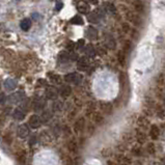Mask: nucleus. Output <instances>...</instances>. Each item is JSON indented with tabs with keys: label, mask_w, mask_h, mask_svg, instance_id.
Here are the masks:
<instances>
[{
	"label": "nucleus",
	"mask_w": 165,
	"mask_h": 165,
	"mask_svg": "<svg viewBox=\"0 0 165 165\" xmlns=\"http://www.w3.org/2000/svg\"><path fill=\"white\" fill-rule=\"evenodd\" d=\"M126 19H127L130 23L133 24L135 28L140 27V26H142V24H143V21H142L140 16L137 14H134V12L131 11H128L127 12H126Z\"/></svg>",
	"instance_id": "f257e3e1"
},
{
	"label": "nucleus",
	"mask_w": 165,
	"mask_h": 165,
	"mask_svg": "<svg viewBox=\"0 0 165 165\" xmlns=\"http://www.w3.org/2000/svg\"><path fill=\"white\" fill-rule=\"evenodd\" d=\"M63 79H64V81L68 82V83L79 84L80 82L82 81L83 76L81 75V74L74 72V73H69V74H67V75H64Z\"/></svg>",
	"instance_id": "f03ea898"
},
{
	"label": "nucleus",
	"mask_w": 165,
	"mask_h": 165,
	"mask_svg": "<svg viewBox=\"0 0 165 165\" xmlns=\"http://www.w3.org/2000/svg\"><path fill=\"white\" fill-rule=\"evenodd\" d=\"M100 109H101V113L103 115H111L113 113V104L108 101H100L99 102Z\"/></svg>",
	"instance_id": "7ed1b4c3"
},
{
	"label": "nucleus",
	"mask_w": 165,
	"mask_h": 165,
	"mask_svg": "<svg viewBox=\"0 0 165 165\" xmlns=\"http://www.w3.org/2000/svg\"><path fill=\"white\" fill-rule=\"evenodd\" d=\"M86 126V119L84 116H80L75 121L73 125V131L75 132L76 134H79L80 132H82L84 130Z\"/></svg>",
	"instance_id": "20e7f679"
},
{
	"label": "nucleus",
	"mask_w": 165,
	"mask_h": 165,
	"mask_svg": "<svg viewBox=\"0 0 165 165\" xmlns=\"http://www.w3.org/2000/svg\"><path fill=\"white\" fill-rule=\"evenodd\" d=\"M16 160L17 162L21 165H25L27 161V152L24 150V148H19V150L16 152L15 154Z\"/></svg>",
	"instance_id": "39448f33"
},
{
	"label": "nucleus",
	"mask_w": 165,
	"mask_h": 165,
	"mask_svg": "<svg viewBox=\"0 0 165 165\" xmlns=\"http://www.w3.org/2000/svg\"><path fill=\"white\" fill-rule=\"evenodd\" d=\"M67 148L68 151L70 152L71 154H77L78 153V148H79V144L78 141L76 140V138H71L67 143Z\"/></svg>",
	"instance_id": "423d86ee"
},
{
	"label": "nucleus",
	"mask_w": 165,
	"mask_h": 165,
	"mask_svg": "<svg viewBox=\"0 0 165 165\" xmlns=\"http://www.w3.org/2000/svg\"><path fill=\"white\" fill-rule=\"evenodd\" d=\"M103 17V12L100 11V9H96L95 12H90L89 16L87 17L88 21L92 24H97L99 23V21L101 20V18Z\"/></svg>",
	"instance_id": "0eeeda50"
},
{
	"label": "nucleus",
	"mask_w": 165,
	"mask_h": 165,
	"mask_svg": "<svg viewBox=\"0 0 165 165\" xmlns=\"http://www.w3.org/2000/svg\"><path fill=\"white\" fill-rule=\"evenodd\" d=\"M28 125L29 127L32 128V129H38L42 126V122H41V118L40 115L38 114H33L29 118V121H28Z\"/></svg>",
	"instance_id": "6e6552de"
},
{
	"label": "nucleus",
	"mask_w": 165,
	"mask_h": 165,
	"mask_svg": "<svg viewBox=\"0 0 165 165\" xmlns=\"http://www.w3.org/2000/svg\"><path fill=\"white\" fill-rule=\"evenodd\" d=\"M137 125L140 130H147L150 127V119L148 118H145L144 115H139L138 118H137Z\"/></svg>",
	"instance_id": "1a4fd4ad"
},
{
	"label": "nucleus",
	"mask_w": 165,
	"mask_h": 165,
	"mask_svg": "<svg viewBox=\"0 0 165 165\" xmlns=\"http://www.w3.org/2000/svg\"><path fill=\"white\" fill-rule=\"evenodd\" d=\"M115 160L121 165H133V161L130 157L126 156L124 154H118L115 156Z\"/></svg>",
	"instance_id": "9d476101"
},
{
	"label": "nucleus",
	"mask_w": 165,
	"mask_h": 165,
	"mask_svg": "<svg viewBox=\"0 0 165 165\" xmlns=\"http://www.w3.org/2000/svg\"><path fill=\"white\" fill-rule=\"evenodd\" d=\"M97 111V104L95 102L90 101L86 104L85 108H84V113L87 118H92V115Z\"/></svg>",
	"instance_id": "9b49d317"
},
{
	"label": "nucleus",
	"mask_w": 165,
	"mask_h": 165,
	"mask_svg": "<svg viewBox=\"0 0 165 165\" xmlns=\"http://www.w3.org/2000/svg\"><path fill=\"white\" fill-rule=\"evenodd\" d=\"M150 136L152 140H158L160 137V128L156 124L151 125L150 127Z\"/></svg>",
	"instance_id": "f8f14e48"
},
{
	"label": "nucleus",
	"mask_w": 165,
	"mask_h": 165,
	"mask_svg": "<svg viewBox=\"0 0 165 165\" xmlns=\"http://www.w3.org/2000/svg\"><path fill=\"white\" fill-rule=\"evenodd\" d=\"M29 128L26 124H22L18 127V130H17V135L20 138H26L28 135H29Z\"/></svg>",
	"instance_id": "ddd939ff"
},
{
	"label": "nucleus",
	"mask_w": 165,
	"mask_h": 165,
	"mask_svg": "<svg viewBox=\"0 0 165 165\" xmlns=\"http://www.w3.org/2000/svg\"><path fill=\"white\" fill-rule=\"evenodd\" d=\"M58 95H60L61 98L68 99L71 95H72V87L70 85H68V84H64V85L60 87L59 92H58Z\"/></svg>",
	"instance_id": "4468645a"
},
{
	"label": "nucleus",
	"mask_w": 165,
	"mask_h": 165,
	"mask_svg": "<svg viewBox=\"0 0 165 165\" xmlns=\"http://www.w3.org/2000/svg\"><path fill=\"white\" fill-rule=\"evenodd\" d=\"M45 96L48 100H52V101H56L58 98V90L55 87H49L46 89Z\"/></svg>",
	"instance_id": "2eb2a0df"
},
{
	"label": "nucleus",
	"mask_w": 165,
	"mask_h": 165,
	"mask_svg": "<svg viewBox=\"0 0 165 165\" xmlns=\"http://www.w3.org/2000/svg\"><path fill=\"white\" fill-rule=\"evenodd\" d=\"M147 134L140 129H136L135 130V139L137 140L139 144H144L147 142Z\"/></svg>",
	"instance_id": "dca6fc26"
},
{
	"label": "nucleus",
	"mask_w": 165,
	"mask_h": 165,
	"mask_svg": "<svg viewBox=\"0 0 165 165\" xmlns=\"http://www.w3.org/2000/svg\"><path fill=\"white\" fill-rule=\"evenodd\" d=\"M92 119L93 124H96L98 126H101L105 122V116L103 115L101 112H98V111H96L92 115Z\"/></svg>",
	"instance_id": "f3484780"
},
{
	"label": "nucleus",
	"mask_w": 165,
	"mask_h": 165,
	"mask_svg": "<svg viewBox=\"0 0 165 165\" xmlns=\"http://www.w3.org/2000/svg\"><path fill=\"white\" fill-rule=\"evenodd\" d=\"M89 67V63H88V60H87L86 57H80L78 58V61H77V68H78L79 71H82V72H84V71H86L87 69H88Z\"/></svg>",
	"instance_id": "a211bd4d"
},
{
	"label": "nucleus",
	"mask_w": 165,
	"mask_h": 165,
	"mask_svg": "<svg viewBox=\"0 0 165 165\" xmlns=\"http://www.w3.org/2000/svg\"><path fill=\"white\" fill-rule=\"evenodd\" d=\"M46 105V103L43 101V99L42 98H35L33 100V103H32V108L35 111H38V110H42L44 107L43 106Z\"/></svg>",
	"instance_id": "6ab92c4d"
},
{
	"label": "nucleus",
	"mask_w": 165,
	"mask_h": 165,
	"mask_svg": "<svg viewBox=\"0 0 165 165\" xmlns=\"http://www.w3.org/2000/svg\"><path fill=\"white\" fill-rule=\"evenodd\" d=\"M40 118H41L42 124H46V122H50L51 118H52V112H51L50 110H44Z\"/></svg>",
	"instance_id": "aec40b11"
},
{
	"label": "nucleus",
	"mask_w": 165,
	"mask_h": 165,
	"mask_svg": "<svg viewBox=\"0 0 165 165\" xmlns=\"http://www.w3.org/2000/svg\"><path fill=\"white\" fill-rule=\"evenodd\" d=\"M86 37L92 41L97 40V38H98V31H97V29L95 27H92V26H89L88 28H87Z\"/></svg>",
	"instance_id": "412c9836"
},
{
	"label": "nucleus",
	"mask_w": 165,
	"mask_h": 165,
	"mask_svg": "<svg viewBox=\"0 0 165 165\" xmlns=\"http://www.w3.org/2000/svg\"><path fill=\"white\" fill-rule=\"evenodd\" d=\"M14 118L17 121H22L25 118V110L22 107H18L17 109H15L14 111Z\"/></svg>",
	"instance_id": "4be33fe9"
},
{
	"label": "nucleus",
	"mask_w": 165,
	"mask_h": 165,
	"mask_svg": "<svg viewBox=\"0 0 165 165\" xmlns=\"http://www.w3.org/2000/svg\"><path fill=\"white\" fill-rule=\"evenodd\" d=\"M116 59H118V62L121 64L122 67L126 66V59H127V55H126L122 50H118V54H116Z\"/></svg>",
	"instance_id": "5701e85b"
},
{
	"label": "nucleus",
	"mask_w": 165,
	"mask_h": 165,
	"mask_svg": "<svg viewBox=\"0 0 165 165\" xmlns=\"http://www.w3.org/2000/svg\"><path fill=\"white\" fill-rule=\"evenodd\" d=\"M77 9H78V12H80V14L86 15L89 12V5L87 4L86 2H80V3H78Z\"/></svg>",
	"instance_id": "b1692460"
},
{
	"label": "nucleus",
	"mask_w": 165,
	"mask_h": 165,
	"mask_svg": "<svg viewBox=\"0 0 165 165\" xmlns=\"http://www.w3.org/2000/svg\"><path fill=\"white\" fill-rule=\"evenodd\" d=\"M144 104H145V107L153 109V108H155V106L157 105V102L155 101V99H153L152 97L145 96L144 97Z\"/></svg>",
	"instance_id": "393cba45"
},
{
	"label": "nucleus",
	"mask_w": 165,
	"mask_h": 165,
	"mask_svg": "<svg viewBox=\"0 0 165 165\" xmlns=\"http://www.w3.org/2000/svg\"><path fill=\"white\" fill-rule=\"evenodd\" d=\"M132 48H133V43H132V41L126 40L124 42V46H122V52L127 55L132 51Z\"/></svg>",
	"instance_id": "a878e982"
},
{
	"label": "nucleus",
	"mask_w": 165,
	"mask_h": 165,
	"mask_svg": "<svg viewBox=\"0 0 165 165\" xmlns=\"http://www.w3.org/2000/svg\"><path fill=\"white\" fill-rule=\"evenodd\" d=\"M20 26L22 28V30H24V31L29 30V29H30V27H31V21H30V19H28V18L23 19V20L21 21Z\"/></svg>",
	"instance_id": "bb28decb"
},
{
	"label": "nucleus",
	"mask_w": 165,
	"mask_h": 165,
	"mask_svg": "<svg viewBox=\"0 0 165 165\" xmlns=\"http://www.w3.org/2000/svg\"><path fill=\"white\" fill-rule=\"evenodd\" d=\"M133 5H134V9H135V12H137V15L138 14H141V12H144V3H142L141 1H135L133 2Z\"/></svg>",
	"instance_id": "cd10ccee"
},
{
	"label": "nucleus",
	"mask_w": 165,
	"mask_h": 165,
	"mask_svg": "<svg viewBox=\"0 0 165 165\" xmlns=\"http://www.w3.org/2000/svg\"><path fill=\"white\" fill-rule=\"evenodd\" d=\"M85 54H86L87 57H90V58H93L96 56V54H97L96 50H95V48H93V46L92 44H89V45H87V46H86Z\"/></svg>",
	"instance_id": "c85d7f7f"
},
{
	"label": "nucleus",
	"mask_w": 165,
	"mask_h": 165,
	"mask_svg": "<svg viewBox=\"0 0 165 165\" xmlns=\"http://www.w3.org/2000/svg\"><path fill=\"white\" fill-rule=\"evenodd\" d=\"M129 33L131 35V40H133L134 42H137L139 40V38H140V32L138 31L137 28H131Z\"/></svg>",
	"instance_id": "c756f323"
},
{
	"label": "nucleus",
	"mask_w": 165,
	"mask_h": 165,
	"mask_svg": "<svg viewBox=\"0 0 165 165\" xmlns=\"http://www.w3.org/2000/svg\"><path fill=\"white\" fill-rule=\"evenodd\" d=\"M156 108V113H157V116L161 119L164 118V115H165V111H164V107L163 105H160V104H157L155 106Z\"/></svg>",
	"instance_id": "7c9ffc66"
},
{
	"label": "nucleus",
	"mask_w": 165,
	"mask_h": 165,
	"mask_svg": "<svg viewBox=\"0 0 165 165\" xmlns=\"http://www.w3.org/2000/svg\"><path fill=\"white\" fill-rule=\"evenodd\" d=\"M58 60L60 61V62H68V61L70 60V55L66 51H61L58 55Z\"/></svg>",
	"instance_id": "2f4dec72"
},
{
	"label": "nucleus",
	"mask_w": 165,
	"mask_h": 165,
	"mask_svg": "<svg viewBox=\"0 0 165 165\" xmlns=\"http://www.w3.org/2000/svg\"><path fill=\"white\" fill-rule=\"evenodd\" d=\"M62 107H63V103L61 102V101H58V100H56L54 103H53V105H52V110L54 112H59L62 110Z\"/></svg>",
	"instance_id": "473e14b6"
},
{
	"label": "nucleus",
	"mask_w": 165,
	"mask_h": 165,
	"mask_svg": "<svg viewBox=\"0 0 165 165\" xmlns=\"http://www.w3.org/2000/svg\"><path fill=\"white\" fill-rule=\"evenodd\" d=\"M48 77H49V79L52 82H54V83H60L61 77L59 75H57V74H55V73H48Z\"/></svg>",
	"instance_id": "72a5a7b5"
},
{
	"label": "nucleus",
	"mask_w": 165,
	"mask_h": 165,
	"mask_svg": "<svg viewBox=\"0 0 165 165\" xmlns=\"http://www.w3.org/2000/svg\"><path fill=\"white\" fill-rule=\"evenodd\" d=\"M70 22L74 25H83V19L81 16H75L70 20Z\"/></svg>",
	"instance_id": "f704fd0d"
},
{
	"label": "nucleus",
	"mask_w": 165,
	"mask_h": 165,
	"mask_svg": "<svg viewBox=\"0 0 165 165\" xmlns=\"http://www.w3.org/2000/svg\"><path fill=\"white\" fill-rule=\"evenodd\" d=\"M106 5H107V11L109 14H112V15H115L116 14V6L113 4L112 2H106Z\"/></svg>",
	"instance_id": "c9c22d12"
},
{
	"label": "nucleus",
	"mask_w": 165,
	"mask_h": 165,
	"mask_svg": "<svg viewBox=\"0 0 165 165\" xmlns=\"http://www.w3.org/2000/svg\"><path fill=\"white\" fill-rule=\"evenodd\" d=\"M2 140L4 141L6 144H8V145H9V144H12V140H14V139H12V134L8 132V133H5V134L2 136Z\"/></svg>",
	"instance_id": "e433bc0d"
},
{
	"label": "nucleus",
	"mask_w": 165,
	"mask_h": 165,
	"mask_svg": "<svg viewBox=\"0 0 165 165\" xmlns=\"http://www.w3.org/2000/svg\"><path fill=\"white\" fill-rule=\"evenodd\" d=\"M147 151L150 155H155L156 154V145L154 144V142H150L147 145Z\"/></svg>",
	"instance_id": "4c0bfd02"
},
{
	"label": "nucleus",
	"mask_w": 165,
	"mask_h": 165,
	"mask_svg": "<svg viewBox=\"0 0 165 165\" xmlns=\"http://www.w3.org/2000/svg\"><path fill=\"white\" fill-rule=\"evenodd\" d=\"M126 74L124 72H121L119 73V76H118V80H119V85H121V88H124L125 84H126Z\"/></svg>",
	"instance_id": "58836bf2"
},
{
	"label": "nucleus",
	"mask_w": 165,
	"mask_h": 165,
	"mask_svg": "<svg viewBox=\"0 0 165 165\" xmlns=\"http://www.w3.org/2000/svg\"><path fill=\"white\" fill-rule=\"evenodd\" d=\"M132 154L134 155V156H141L142 155V148L141 147H139V145H135V147H133V148H132Z\"/></svg>",
	"instance_id": "ea45409f"
},
{
	"label": "nucleus",
	"mask_w": 165,
	"mask_h": 165,
	"mask_svg": "<svg viewBox=\"0 0 165 165\" xmlns=\"http://www.w3.org/2000/svg\"><path fill=\"white\" fill-rule=\"evenodd\" d=\"M156 95H157V98L161 100V101H164V90L162 87H158L157 92H156Z\"/></svg>",
	"instance_id": "a19ab883"
},
{
	"label": "nucleus",
	"mask_w": 165,
	"mask_h": 165,
	"mask_svg": "<svg viewBox=\"0 0 165 165\" xmlns=\"http://www.w3.org/2000/svg\"><path fill=\"white\" fill-rule=\"evenodd\" d=\"M143 115L145 116V118H152V116L154 115V111H153V109H150V108H148V107H145L143 109Z\"/></svg>",
	"instance_id": "79ce46f5"
},
{
	"label": "nucleus",
	"mask_w": 165,
	"mask_h": 165,
	"mask_svg": "<svg viewBox=\"0 0 165 165\" xmlns=\"http://www.w3.org/2000/svg\"><path fill=\"white\" fill-rule=\"evenodd\" d=\"M130 30H131V26H130V24H129V23H126V22H125V23L122 24V31L124 32L125 34L129 33Z\"/></svg>",
	"instance_id": "37998d69"
},
{
	"label": "nucleus",
	"mask_w": 165,
	"mask_h": 165,
	"mask_svg": "<svg viewBox=\"0 0 165 165\" xmlns=\"http://www.w3.org/2000/svg\"><path fill=\"white\" fill-rule=\"evenodd\" d=\"M66 49L68 51H70V52H73L74 49H75V43L72 42V41H69L66 45Z\"/></svg>",
	"instance_id": "c03bdc74"
},
{
	"label": "nucleus",
	"mask_w": 165,
	"mask_h": 165,
	"mask_svg": "<svg viewBox=\"0 0 165 165\" xmlns=\"http://www.w3.org/2000/svg\"><path fill=\"white\" fill-rule=\"evenodd\" d=\"M157 83H158V85H159V87L160 86L162 87L164 85V74L163 73L159 74V76H158V78H157Z\"/></svg>",
	"instance_id": "a18cd8bd"
},
{
	"label": "nucleus",
	"mask_w": 165,
	"mask_h": 165,
	"mask_svg": "<svg viewBox=\"0 0 165 165\" xmlns=\"http://www.w3.org/2000/svg\"><path fill=\"white\" fill-rule=\"evenodd\" d=\"M101 154H102L104 157H110V156H112V152H111V150H110V148H103V151L101 152Z\"/></svg>",
	"instance_id": "49530a36"
},
{
	"label": "nucleus",
	"mask_w": 165,
	"mask_h": 165,
	"mask_svg": "<svg viewBox=\"0 0 165 165\" xmlns=\"http://www.w3.org/2000/svg\"><path fill=\"white\" fill-rule=\"evenodd\" d=\"M84 45H85L84 40H79L78 42H77V44H75V49L81 50L82 48H84Z\"/></svg>",
	"instance_id": "de8ad7c7"
},
{
	"label": "nucleus",
	"mask_w": 165,
	"mask_h": 165,
	"mask_svg": "<svg viewBox=\"0 0 165 165\" xmlns=\"http://www.w3.org/2000/svg\"><path fill=\"white\" fill-rule=\"evenodd\" d=\"M77 112H78V110H77L76 108H74L72 111L69 113V115H68V119H69V121H73L74 118H75L77 114Z\"/></svg>",
	"instance_id": "09e8293b"
},
{
	"label": "nucleus",
	"mask_w": 165,
	"mask_h": 165,
	"mask_svg": "<svg viewBox=\"0 0 165 165\" xmlns=\"http://www.w3.org/2000/svg\"><path fill=\"white\" fill-rule=\"evenodd\" d=\"M116 150L119 152V154H124L126 151H127V147H126V144L122 143V144H118V147H116Z\"/></svg>",
	"instance_id": "8fccbe9b"
},
{
	"label": "nucleus",
	"mask_w": 165,
	"mask_h": 165,
	"mask_svg": "<svg viewBox=\"0 0 165 165\" xmlns=\"http://www.w3.org/2000/svg\"><path fill=\"white\" fill-rule=\"evenodd\" d=\"M64 161H66V165H76L75 160L72 159V157H70V156H66Z\"/></svg>",
	"instance_id": "3c124183"
},
{
	"label": "nucleus",
	"mask_w": 165,
	"mask_h": 165,
	"mask_svg": "<svg viewBox=\"0 0 165 165\" xmlns=\"http://www.w3.org/2000/svg\"><path fill=\"white\" fill-rule=\"evenodd\" d=\"M122 139L127 142H130L132 139H133V135H132L131 133H126V134H124V136H122Z\"/></svg>",
	"instance_id": "603ef678"
},
{
	"label": "nucleus",
	"mask_w": 165,
	"mask_h": 165,
	"mask_svg": "<svg viewBox=\"0 0 165 165\" xmlns=\"http://www.w3.org/2000/svg\"><path fill=\"white\" fill-rule=\"evenodd\" d=\"M95 130H96L95 126H93L92 124H89L88 127H87V131H88V134L89 135H92L93 133H95Z\"/></svg>",
	"instance_id": "864d4df0"
},
{
	"label": "nucleus",
	"mask_w": 165,
	"mask_h": 165,
	"mask_svg": "<svg viewBox=\"0 0 165 165\" xmlns=\"http://www.w3.org/2000/svg\"><path fill=\"white\" fill-rule=\"evenodd\" d=\"M5 119H6V114L4 112H2L1 114H0V126H2L3 124H4Z\"/></svg>",
	"instance_id": "5fc2aeb1"
},
{
	"label": "nucleus",
	"mask_w": 165,
	"mask_h": 165,
	"mask_svg": "<svg viewBox=\"0 0 165 165\" xmlns=\"http://www.w3.org/2000/svg\"><path fill=\"white\" fill-rule=\"evenodd\" d=\"M5 101H6V97H5V95L4 93H0V104L1 105H3L5 103Z\"/></svg>",
	"instance_id": "6e6d98bb"
},
{
	"label": "nucleus",
	"mask_w": 165,
	"mask_h": 165,
	"mask_svg": "<svg viewBox=\"0 0 165 165\" xmlns=\"http://www.w3.org/2000/svg\"><path fill=\"white\" fill-rule=\"evenodd\" d=\"M74 102H75V104H76V107H78V108L82 107V102L80 101L78 98H75V99H74Z\"/></svg>",
	"instance_id": "4d7b16f0"
},
{
	"label": "nucleus",
	"mask_w": 165,
	"mask_h": 165,
	"mask_svg": "<svg viewBox=\"0 0 165 165\" xmlns=\"http://www.w3.org/2000/svg\"><path fill=\"white\" fill-rule=\"evenodd\" d=\"M99 54L100 55H105L106 53H107V51H106V50H103V48H99Z\"/></svg>",
	"instance_id": "13d9d810"
},
{
	"label": "nucleus",
	"mask_w": 165,
	"mask_h": 165,
	"mask_svg": "<svg viewBox=\"0 0 165 165\" xmlns=\"http://www.w3.org/2000/svg\"><path fill=\"white\" fill-rule=\"evenodd\" d=\"M78 58H79V55L77 54V53H76V54H75V53L72 54V59H73V60H78Z\"/></svg>",
	"instance_id": "bf43d9fd"
},
{
	"label": "nucleus",
	"mask_w": 165,
	"mask_h": 165,
	"mask_svg": "<svg viewBox=\"0 0 165 165\" xmlns=\"http://www.w3.org/2000/svg\"><path fill=\"white\" fill-rule=\"evenodd\" d=\"M64 131H66V133H68V134H71V130H70V128L68 127V126H64Z\"/></svg>",
	"instance_id": "052dcab7"
},
{
	"label": "nucleus",
	"mask_w": 165,
	"mask_h": 165,
	"mask_svg": "<svg viewBox=\"0 0 165 165\" xmlns=\"http://www.w3.org/2000/svg\"><path fill=\"white\" fill-rule=\"evenodd\" d=\"M107 165H116L115 162H113V161H108L107 162Z\"/></svg>",
	"instance_id": "680f3d73"
}]
</instances>
